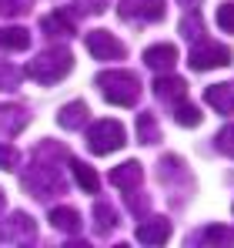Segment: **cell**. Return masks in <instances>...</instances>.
Returning <instances> with one entry per match:
<instances>
[{
    "mask_svg": "<svg viewBox=\"0 0 234 248\" xmlns=\"http://www.w3.org/2000/svg\"><path fill=\"white\" fill-rule=\"evenodd\" d=\"M94 84L101 87V94L111 104H120V108H134L137 97H141V81L131 71H101L94 78Z\"/></svg>",
    "mask_w": 234,
    "mask_h": 248,
    "instance_id": "obj_1",
    "label": "cell"
},
{
    "mask_svg": "<svg viewBox=\"0 0 234 248\" xmlns=\"http://www.w3.org/2000/svg\"><path fill=\"white\" fill-rule=\"evenodd\" d=\"M71 67H74L71 50H67V47H50V50L37 54V57L27 64V78L37 81V84H57L60 78L71 74Z\"/></svg>",
    "mask_w": 234,
    "mask_h": 248,
    "instance_id": "obj_2",
    "label": "cell"
},
{
    "mask_svg": "<svg viewBox=\"0 0 234 248\" xmlns=\"http://www.w3.org/2000/svg\"><path fill=\"white\" fill-rule=\"evenodd\" d=\"M60 158H67V155H60ZM24 188H27V191H34L37 198L60 195V191H64V178H60L57 158H54V161H44L40 155H34V168L24 174Z\"/></svg>",
    "mask_w": 234,
    "mask_h": 248,
    "instance_id": "obj_3",
    "label": "cell"
},
{
    "mask_svg": "<svg viewBox=\"0 0 234 248\" xmlns=\"http://www.w3.org/2000/svg\"><path fill=\"white\" fill-rule=\"evenodd\" d=\"M124 144H127V134H124L120 121L104 118V121L90 124V131H87V148L94 155H111V151H120Z\"/></svg>",
    "mask_w": 234,
    "mask_h": 248,
    "instance_id": "obj_4",
    "label": "cell"
},
{
    "mask_svg": "<svg viewBox=\"0 0 234 248\" xmlns=\"http://www.w3.org/2000/svg\"><path fill=\"white\" fill-rule=\"evenodd\" d=\"M37 238V225L30 215L14 211L7 221H0V245H30Z\"/></svg>",
    "mask_w": 234,
    "mask_h": 248,
    "instance_id": "obj_5",
    "label": "cell"
},
{
    "mask_svg": "<svg viewBox=\"0 0 234 248\" xmlns=\"http://www.w3.org/2000/svg\"><path fill=\"white\" fill-rule=\"evenodd\" d=\"M188 64H191L194 71L228 67V64H231V50H228V47H221V44H214V41H197L194 47H191V57H188Z\"/></svg>",
    "mask_w": 234,
    "mask_h": 248,
    "instance_id": "obj_6",
    "label": "cell"
},
{
    "mask_svg": "<svg viewBox=\"0 0 234 248\" xmlns=\"http://www.w3.org/2000/svg\"><path fill=\"white\" fill-rule=\"evenodd\" d=\"M120 17L124 20H161L167 14L164 0H120Z\"/></svg>",
    "mask_w": 234,
    "mask_h": 248,
    "instance_id": "obj_7",
    "label": "cell"
},
{
    "mask_svg": "<svg viewBox=\"0 0 234 248\" xmlns=\"http://www.w3.org/2000/svg\"><path fill=\"white\" fill-rule=\"evenodd\" d=\"M87 50L97 57V61H120L127 50H124V44L117 41L114 34H107V31H90L87 34Z\"/></svg>",
    "mask_w": 234,
    "mask_h": 248,
    "instance_id": "obj_8",
    "label": "cell"
},
{
    "mask_svg": "<svg viewBox=\"0 0 234 248\" xmlns=\"http://www.w3.org/2000/svg\"><path fill=\"white\" fill-rule=\"evenodd\" d=\"M30 121L27 108L20 104H0V141H10L14 134H20Z\"/></svg>",
    "mask_w": 234,
    "mask_h": 248,
    "instance_id": "obj_9",
    "label": "cell"
},
{
    "mask_svg": "<svg viewBox=\"0 0 234 248\" xmlns=\"http://www.w3.org/2000/svg\"><path fill=\"white\" fill-rule=\"evenodd\" d=\"M171 238V221L167 218H147L137 225V242L141 245H164Z\"/></svg>",
    "mask_w": 234,
    "mask_h": 248,
    "instance_id": "obj_10",
    "label": "cell"
},
{
    "mask_svg": "<svg viewBox=\"0 0 234 248\" xmlns=\"http://www.w3.org/2000/svg\"><path fill=\"white\" fill-rule=\"evenodd\" d=\"M204 101H207L218 114H234V81L204 87Z\"/></svg>",
    "mask_w": 234,
    "mask_h": 248,
    "instance_id": "obj_11",
    "label": "cell"
},
{
    "mask_svg": "<svg viewBox=\"0 0 234 248\" xmlns=\"http://www.w3.org/2000/svg\"><path fill=\"white\" fill-rule=\"evenodd\" d=\"M141 178H144V171H141L137 161H124V165L111 168V185L120 188V191H137Z\"/></svg>",
    "mask_w": 234,
    "mask_h": 248,
    "instance_id": "obj_12",
    "label": "cell"
},
{
    "mask_svg": "<svg viewBox=\"0 0 234 248\" xmlns=\"http://www.w3.org/2000/svg\"><path fill=\"white\" fill-rule=\"evenodd\" d=\"M144 64L154 67V71H171L177 64V47L174 44H151L144 50Z\"/></svg>",
    "mask_w": 234,
    "mask_h": 248,
    "instance_id": "obj_13",
    "label": "cell"
},
{
    "mask_svg": "<svg viewBox=\"0 0 234 248\" xmlns=\"http://www.w3.org/2000/svg\"><path fill=\"white\" fill-rule=\"evenodd\" d=\"M87 114H90V108H87L84 101H71V104H64V108L57 111V124H60L64 131H77V127H84Z\"/></svg>",
    "mask_w": 234,
    "mask_h": 248,
    "instance_id": "obj_14",
    "label": "cell"
},
{
    "mask_svg": "<svg viewBox=\"0 0 234 248\" xmlns=\"http://www.w3.org/2000/svg\"><path fill=\"white\" fill-rule=\"evenodd\" d=\"M40 27H44L50 37H71V34H77V27H74V17H71L67 10L47 14V17L40 20Z\"/></svg>",
    "mask_w": 234,
    "mask_h": 248,
    "instance_id": "obj_15",
    "label": "cell"
},
{
    "mask_svg": "<svg viewBox=\"0 0 234 248\" xmlns=\"http://www.w3.org/2000/svg\"><path fill=\"white\" fill-rule=\"evenodd\" d=\"M50 225L57 228V232H64V235H77L80 228H84V221H80V215L74 211V208L60 205L50 211Z\"/></svg>",
    "mask_w": 234,
    "mask_h": 248,
    "instance_id": "obj_16",
    "label": "cell"
},
{
    "mask_svg": "<svg viewBox=\"0 0 234 248\" xmlns=\"http://www.w3.org/2000/svg\"><path fill=\"white\" fill-rule=\"evenodd\" d=\"M154 94L161 101H184V94H188V84L181 81V78H157L154 81Z\"/></svg>",
    "mask_w": 234,
    "mask_h": 248,
    "instance_id": "obj_17",
    "label": "cell"
},
{
    "mask_svg": "<svg viewBox=\"0 0 234 248\" xmlns=\"http://www.w3.org/2000/svg\"><path fill=\"white\" fill-rule=\"evenodd\" d=\"M0 47L3 50H27L30 47V31H24V27H3L0 31Z\"/></svg>",
    "mask_w": 234,
    "mask_h": 248,
    "instance_id": "obj_18",
    "label": "cell"
},
{
    "mask_svg": "<svg viewBox=\"0 0 234 248\" xmlns=\"http://www.w3.org/2000/svg\"><path fill=\"white\" fill-rule=\"evenodd\" d=\"M71 171H74V181H77L87 195H97L101 181H97V171H94V168L84 165V161H71Z\"/></svg>",
    "mask_w": 234,
    "mask_h": 248,
    "instance_id": "obj_19",
    "label": "cell"
},
{
    "mask_svg": "<svg viewBox=\"0 0 234 248\" xmlns=\"http://www.w3.org/2000/svg\"><path fill=\"white\" fill-rule=\"evenodd\" d=\"M94 221H97V232H101V235L114 232L117 228V208L111 205V202H97V205H94Z\"/></svg>",
    "mask_w": 234,
    "mask_h": 248,
    "instance_id": "obj_20",
    "label": "cell"
},
{
    "mask_svg": "<svg viewBox=\"0 0 234 248\" xmlns=\"http://www.w3.org/2000/svg\"><path fill=\"white\" fill-rule=\"evenodd\" d=\"M137 141H141V144H157V141H161V131H157V121H154L151 111L137 114Z\"/></svg>",
    "mask_w": 234,
    "mask_h": 248,
    "instance_id": "obj_21",
    "label": "cell"
},
{
    "mask_svg": "<svg viewBox=\"0 0 234 248\" xmlns=\"http://www.w3.org/2000/svg\"><path fill=\"white\" fill-rule=\"evenodd\" d=\"M197 242H204V245H231L234 232L231 228H221V225H211V228H204V232L197 235Z\"/></svg>",
    "mask_w": 234,
    "mask_h": 248,
    "instance_id": "obj_22",
    "label": "cell"
},
{
    "mask_svg": "<svg viewBox=\"0 0 234 248\" xmlns=\"http://www.w3.org/2000/svg\"><path fill=\"white\" fill-rule=\"evenodd\" d=\"M174 178H184V161L177 155H167L161 158V181H174Z\"/></svg>",
    "mask_w": 234,
    "mask_h": 248,
    "instance_id": "obj_23",
    "label": "cell"
},
{
    "mask_svg": "<svg viewBox=\"0 0 234 248\" xmlns=\"http://www.w3.org/2000/svg\"><path fill=\"white\" fill-rule=\"evenodd\" d=\"M174 118H177V124H184V127H197L201 124V111H197L194 104H188V101H177Z\"/></svg>",
    "mask_w": 234,
    "mask_h": 248,
    "instance_id": "obj_24",
    "label": "cell"
},
{
    "mask_svg": "<svg viewBox=\"0 0 234 248\" xmlns=\"http://www.w3.org/2000/svg\"><path fill=\"white\" fill-rule=\"evenodd\" d=\"M181 34L188 37V41H204V34H201V17H197V10H191V17H184L181 20Z\"/></svg>",
    "mask_w": 234,
    "mask_h": 248,
    "instance_id": "obj_25",
    "label": "cell"
},
{
    "mask_svg": "<svg viewBox=\"0 0 234 248\" xmlns=\"http://www.w3.org/2000/svg\"><path fill=\"white\" fill-rule=\"evenodd\" d=\"M30 3L34 0H0V14L3 17H20V14L30 10Z\"/></svg>",
    "mask_w": 234,
    "mask_h": 248,
    "instance_id": "obj_26",
    "label": "cell"
},
{
    "mask_svg": "<svg viewBox=\"0 0 234 248\" xmlns=\"http://www.w3.org/2000/svg\"><path fill=\"white\" fill-rule=\"evenodd\" d=\"M214 144H218V151H224V155H231V158H234V124H228V127L218 131Z\"/></svg>",
    "mask_w": 234,
    "mask_h": 248,
    "instance_id": "obj_27",
    "label": "cell"
},
{
    "mask_svg": "<svg viewBox=\"0 0 234 248\" xmlns=\"http://www.w3.org/2000/svg\"><path fill=\"white\" fill-rule=\"evenodd\" d=\"M218 27L224 34H234V3H221L218 7Z\"/></svg>",
    "mask_w": 234,
    "mask_h": 248,
    "instance_id": "obj_28",
    "label": "cell"
},
{
    "mask_svg": "<svg viewBox=\"0 0 234 248\" xmlns=\"http://www.w3.org/2000/svg\"><path fill=\"white\" fill-rule=\"evenodd\" d=\"M20 161V155H17V148H10V144H0V171H14Z\"/></svg>",
    "mask_w": 234,
    "mask_h": 248,
    "instance_id": "obj_29",
    "label": "cell"
},
{
    "mask_svg": "<svg viewBox=\"0 0 234 248\" xmlns=\"http://www.w3.org/2000/svg\"><path fill=\"white\" fill-rule=\"evenodd\" d=\"M77 3H80L84 14H104L111 7V0H77Z\"/></svg>",
    "mask_w": 234,
    "mask_h": 248,
    "instance_id": "obj_30",
    "label": "cell"
},
{
    "mask_svg": "<svg viewBox=\"0 0 234 248\" xmlns=\"http://www.w3.org/2000/svg\"><path fill=\"white\" fill-rule=\"evenodd\" d=\"M131 211H147V198H127Z\"/></svg>",
    "mask_w": 234,
    "mask_h": 248,
    "instance_id": "obj_31",
    "label": "cell"
},
{
    "mask_svg": "<svg viewBox=\"0 0 234 248\" xmlns=\"http://www.w3.org/2000/svg\"><path fill=\"white\" fill-rule=\"evenodd\" d=\"M3 84H7V87H14V84H17V74H14V71L0 74V87H3Z\"/></svg>",
    "mask_w": 234,
    "mask_h": 248,
    "instance_id": "obj_32",
    "label": "cell"
},
{
    "mask_svg": "<svg viewBox=\"0 0 234 248\" xmlns=\"http://www.w3.org/2000/svg\"><path fill=\"white\" fill-rule=\"evenodd\" d=\"M181 3H184L188 10H197V7H201V0H181Z\"/></svg>",
    "mask_w": 234,
    "mask_h": 248,
    "instance_id": "obj_33",
    "label": "cell"
},
{
    "mask_svg": "<svg viewBox=\"0 0 234 248\" xmlns=\"http://www.w3.org/2000/svg\"><path fill=\"white\" fill-rule=\"evenodd\" d=\"M3 198H7V195H3V191H0V208H3Z\"/></svg>",
    "mask_w": 234,
    "mask_h": 248,
    "instance_id": "obj_34",
    "label": "cell"
}]
</instances>
